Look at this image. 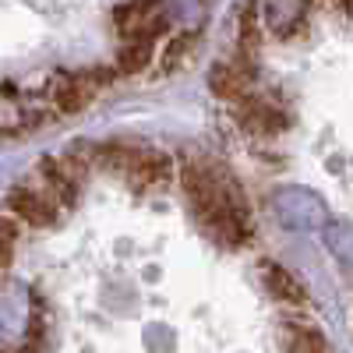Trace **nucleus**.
Wrapping results in <instances>:
<instances>
[{"label":"nucleus","instance_id":"obj_2","mask_svg":"<svg viewBox=\"0 0 353 353\" xmlns=\"http://www.w3.org/2000/svg\"><path fill=\"white\" fill-rule=\"evenodd\" d=\"M103 163L117 173L128 176V184L138 188V191H159L170 184L173 176V166L163 152L156 149H134V145H106L99 152Z\"/></svg>","mask_w":353,"mask_h":353},{"label":"nucleus","instance_id":"obj_8","mask_svg":"<svg viewBox=\"0 0 353 353\" xmlns=\"http://www.w3.org/2000/svg\"><path fill=\"white\" fill-rule=\"evenodd\" d=\"M321 241H325L329 254L339 265L353 269V223H346V219H325V223H321Z\"/></svg>","mask_w":353,"mask_h":353},{"label":"nucleus","instance_id":"obj_5","mask_svg":"<svg viewBox=\"0 0 353 353\" xmlns=\"http://www.w3.org/2000/svg\"><path fill=\"white\" fill-rule=\"evenodd\" d=\"M110 81V71H85V74H61L53 81V106L57 113H81L96 92Z\"/></svg>","mask_w":353,"mask_h":353},{"label":"nucleus","instance_id":"obj_13","mask_svg":"<svg viewBox=\"0 0 353 353\" xmlns=\"http://www.w3.org/2000/svg\"><path fill=\"white\" fill-rule=\"evenodd\" d=\"M321 4H329L336 11H353V0H321Z\"/></svg>","mask_w":353,"mask_h":353},{"label":"nucleus","instance_id":"obj_3","mask_svg":"<svg viewBox=\"0 0 353 353\" xmlns=\"http://www.w3.org/2000/svg\"><path fill=\"white\" fill-rule=\"evenodd\" d=\"M61 209L64 205L57 201L43 184H18L8 191V212L18 216V223H28V226H53L61 219Z\"/></svg>","mask_w":353,"mask_h":353},{"label":"nucleus","instance_id":"obj_7","mask_svg":"<svg viewBox=\"0 0 353 353\" xmlns=\"http://www.w3.org/2000/svg\"><path fill=\"white\" fill-rule=\"evenodd\" d=\"M261 276H265V286L272 290V297H279L283 304H297V307L307 304V290L293 279L286 269H279L276 261H265L261 265Z\"/></svg>","mask_w":353,"mask_h":353},{"label":"nucleus","instance_id":"obj_12","mask_svg":"<svg viewBox=\"0 0 353 353\" xmlns=\"http://www.w3.org/2000/svg\"><path fill=\"white\" fill-rule=\"evenodd\" d=\"M191 46H194V36H191V32H184V36H176V39L170 43L166 57H163V68H166V71H173L176 64H184V57L191 53Z\"/></svg>","mask_w":353,"mask_h":353},{"label":"nucleus","instance_id":"obj_4","mask_svg":"<svg viewBox=\"0 0 353 353\" xmlns=\"http://www.w3.org/2000/svg\"><path fill=\"white\" fill-rule=\"evenodd\" d=\"M272 212L290 230H314V226L325 223V205H321V198H314L307 188H283V191H276Z\"/></svg>","mask_w":353,"mask_h":353},{"label":"nucleus","instance_id":"obj_9","mask_svg":"<svg viewBox=\"0 0 353 353\" xmlns=\"http://www.w3.org/2000/svg\"><path fill=\"white\" fill-rule=\"evenodd\" d=\"M265 21L272 32L290 36L304 21V0H265Z\"/></svg>","mask_w":353,"mask_h":353},{"label":"nucleus","instance_id":"obj_1","mask_svg":"<svg viewBox=\"0 0 353 353\" xmlns=\"http://www.w3.org/2000/svg\"><path fill=\"white\" fill-rule=\"evenodd\" d=\"M181 184L191 201V212L226 248H241L251 237V209L241 181L219 159L194 156L181 166Z\"/></svg>","mask_w":353,"mask_h":353},{"label":"nucleus","instance_id":"obj_11","mask_svg":"<svg viewBox=\"0 0 353 353\" xmlns=\"http://www.w3.org/2000/svg\"><path fill=\"white\" fill-rule=\"evenodd\" d=\"M18 244V216H0V276L8 272Z\"/></svg>","mask_w":353,"mask_h":353},{"label":"nucleus","instance_id":"obj_10","mask_svg":"<svg viewBox=\"0 0 353 353\" xmlns=\"http://www.w3.org/2000/svg\"><path fill=\"white\" fill-rule=\"evenodd\" d=\"M149 57H152V43L149 39H128V46L121 50V57H117V71L134 74V71H141L145 64H149Z\"/></svg>","mask_w":353,"mask_h":353},{"label":"nucleus","instance_id":"obj_6","mask_svg":"<svg viewBox=\"0 0 353 353\" xmlns=\"http://www.w3.org/2000/svg\"><path fill=\"white\" fill-rule=\"evenodd\" d=\"M163 8L159 0H131L117 11V28H121L124 39H156V32L163 28Z\"/></svg>","mask_w":353,"mask_h":353}]
</instances>
